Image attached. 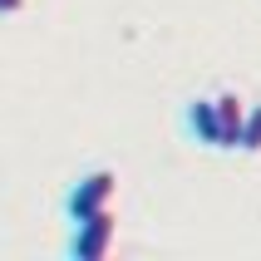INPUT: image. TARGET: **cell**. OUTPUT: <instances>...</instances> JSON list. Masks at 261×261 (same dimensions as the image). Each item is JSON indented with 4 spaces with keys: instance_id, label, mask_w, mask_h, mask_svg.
Here are the masks:
<instances>
[{
    "instance_id": "1",
    "label": "cell",
    "mask_w": 261,
    "mask_h": 261,
    "mask_svg": "<svg viewBox=\"0 0 261 261\" xmlns=\"http://www.w3.org/2000/svg\"><path fill=\"white\" fill-rule=\"evenodd\" d=\"M114 197H118V173L114 168H94V173H84L69 188L64 212H69L74 222H84V217H94V212H103V207H114Z\"/></svg>"
},
{
    "instance_id": "2",
    "label": "cell",
    "mask_w": 261,
    "mask_h": 261,
    "mask_svg": "<svg viewBox=\"0 0 261 261\" xmlns=\"http://www.w3.org/2000/svg\"><path fill=\"white\" fill-rule=\"evenodd\" d=\"M114 242H118V217H114V207H103V212H94V217L74 222L69 256L74 261H103L109 251H114Z\"/></svg>"
},
{
    "instance_id": "3",
    "label": "cell",
    "mask_w": 261,
    "mask_h": 261,
    "mask_svg": "<svg viewBox=\"0 0 261 261\" xmlns=\"http://www.w3.org/2000/svg\"><path fill=\"white\" fill-rule=\"evenodd\" d=\"M212 103H217V128H222V153H232L237 143H242V123H247V99L242 94H232V89H222V94H212Z\"/></svg>"
},
{
    "instance_id": "4",
    "label": "cell",
    "mask_w": 261,
    "mask_h": 261,
    "mask_svg": "<svg viewBox=\"0 0 261 261\" xmlns=\"http://www.w3.org/2000/svg\"><path fill=\"white\" fill-rule=\"evenodd\" d=\"M182 123H188V133L197 138L202 148H217L222 143V128H217V103H212V94H202V99L188 103V114H182Z\"/></svg>"
},
{
    "instance_id": "5",
    "label": "cell",
    "mask_w": 261,
    "mask_h": 261,
    "mask_svg": "<svg viewBox=\"0 0 261 261\" xmlns=\"http://www.w3.org/2000/svg\"><path fill=\"white\" fill-rule=\"evenodd\" d=\"M242 153H261V103L256 109H247V123H242Z\"/></svg>"
},
{
    "instance_id": "6",
    "label": "cell",
    "mask_w": 261,
    "mask_h": 261,
    "mask_svg": "<svg viewBox=\"0 0 261 261\" xmlns=\"http://www.w3.org/2000/svg\"><path fill=\"white\" fill-rule=\"evenodd\" d=\"M15 10H25V0H0V15H15Z\"/></svg>"
}]
</instances>
